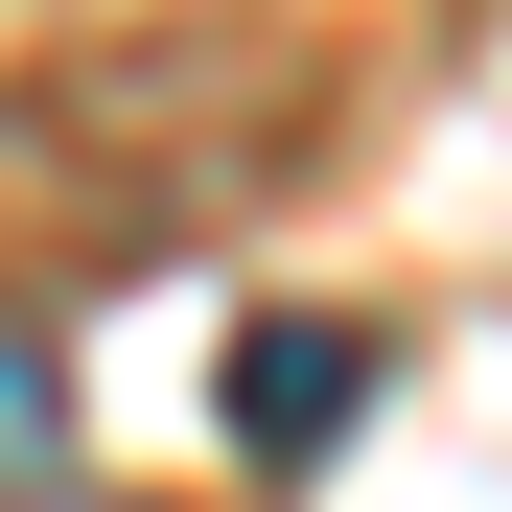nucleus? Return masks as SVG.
Here are the masks:
<instances>
[{
  "mask_svg": "<svg viewBox=\"0 0 512 512\" xmlns=\"http://www.w3.org/2000/svg\"><path fill=\"white\" fill-rule=\"evenodd\" d=\"M47 443H70V373H47V326H0V489H70Z\"/></svg>",
  "mask_w": 512,
  "mask_h": 512,
  "instance_id": "nucleus-2",
  "label": "nucleus"
},
{
  "mask_svg": "<svg viewBox=\"0 0 512 512\" xmlns=\"http://www.w3.org/2000/svg\"><path fill=\"white\" fill-rule=\"evenodd\" d=\"M210 396H233V466H256V489H303V466L373 419V326H326V303H256Z\"/></svg>",
  "mask_w": 512,
  "mask_h": 512,
  "instance_id": "nucleus-1",
  "label": "nucleus"
},
{
  "mask_svg": "<svg viewBox=\"0 0 512 512\" xmlns=\"http://www.w3.org/2000/svg\"><path fill=\"white\" fill-rule=\"evenodd\" d=\"M0 512H94V489H0Z\"/></svg>",
  "mask_w": 512,
  "mask_h": 512,
  "instance_id": "nucleus-3",
  "label": "nucleus"
}]
</instances>
